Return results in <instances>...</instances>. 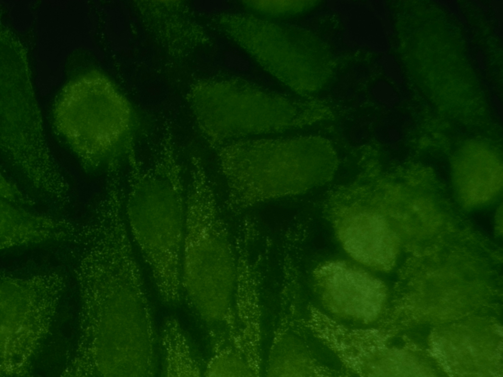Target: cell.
Returning <instances> with one entry per match:
<instances>
[{
	"label": "cell",
	"mask_w": 503,
	"mask_h": 377,
	"mask_svg": "<svg viewBox=\"0 0 503 377\" xmlns=\"http://www.w3.org/2000/svg\"><path fill=\"white\" fill-rule=\"evenodd\" d=\"M232 204L247 206L301 193L329 180L336 150L320 136L239 140L216 147Z\"/></svg>",
	"instance_id": "obj_1"
},
{
	"label": "cell",
	"mask_w": 503,
	"mask_h": 377,
	"mask_svg": "<svg viewBox=\"0 0 503 377\" xmlns=\"http://www.w3.org/2000/svg\"><path fill=\"white\" fill-rule=\"evenodd\" d=\"M367 192L355 200L332 204L329 216L341 244L353 260L385 271L395 260L397 238L387 217L381 188Z\"/></svg>",
	"instance_id": "obj_5"
},
{
	"label": "cell",
	"mask_w": 503,
	"mask_h": 377,
	"mask_svg": "<svg viewBox=\"0 0 503 377\" xmlns=\"http://www.w3.org/2000/svg\"><path fill=\"white\" fill-rule=\"evenodd\" d=\"M181 200L176 192L161 187L141 189L128 200L132 232L160 285L178 281L182 238Z\"/></svg>",
	"instance_id": "obj_4"
},
{
	"label": "cell",
	"mask_w": 503,
	"mask_h": 377,
	"mask_svg": "<svg viewBox=\"0 0 503 377\" xmlns=\"http://www.w3.org/2000/svg\"><path fill=\"white\" fill-rule=\"evenodd\" d=\"M218 24L261 67L295 92L312 94L329 82L332 56L309 30L242 13L224 14Z\"/></svg>",
	"instance_id": "obj_2"
},
{
	"label": "cell",
	"mask_w": 503,
	"mask_h": 377,
	"mask_svg": "<svg viewBox=\"0 0 503 377\" xmlns=\"http://www.w3.org/2000/svg\"><path fill=\"white\" fill-rule=\"evenodd\" d=\"M246 8L258 14L279 18L296 15L316 5L317 1L295 0H244Z\"/></svg>",
	"instance_id": "obj_7"
},
{
	"label": "cell",
	"mask_w": 503,
	"mask_h": 377,
	"mask_svg": "<svg viewBox=\"0 0 503 377\" xmlns=\"http://www.w3.org/2000/svg\"><path fill=\"white\" fill-rule=\"evenodd\" d=\"M314 280L324 306L332 313L364 323L381 314L386 299L383 283L356 263L325 262L317 268Z\"/></svg>",
	"instance_id": "obj_6"
},
{
	"label": "cell",
	"mask_w": 503,
	"mask_h": 377,
	"mask_svg": "<svg viewBox=\"0 0 503 377\" xmlns=\"http://www.w3.org/2000/svg\"><path fill=\"white\" fill-rule=\"evenodd\" d=\"M192 105L200 130L215 147L231 139L283 132L307 122L305 109L289 98L237 78L201 82Z\"/></svg>",
	"instance_id": "obj_3"
}]
</instances>
